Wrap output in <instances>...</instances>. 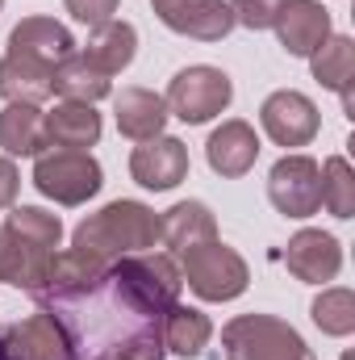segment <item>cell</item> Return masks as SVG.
I'll use <instances>...</instances> for the list:
<instances>
[{"instance_id": "1", "label": "cell", "mask_w": 355, "mask_h": 360, "mask_svg": "<svg viewBox=\"0 0 355 360\" xmlns=\"http://www.w3.org/2000/svg\"><path fill=\"white\" fill-rule=\"evenodd\" d=\"M155 243H159V214L142 201H109L100 214H88L72 235V252H84L100 264L151 252Z\"/></svg>"}, {"instance_id": "2", "label": "cell", "mask_w": 355, "mask_h": 360, "mask_svg": "<svg viewBox=\"0 0 355 360\" xmlns=\"http://www.w3.org/2000/svg\"><path fill=\"white\" fill-rule=\"evenodd\" d=\"M222 348H226V360H314L305 340L272 314L230 319L222 327Z\"/></svg>"}, {"instance_id": "3", "label": "cell", "mask_w": 355, "mask_h": 360, "mask_svg": "<svg viewBox=\"0 0 355 360\" xmlns=\"http://www.w3.org/2000/svg\"><path fill=\"white\" fill-rule=\"evenodd\" d=\"M184 269H180V281H188V289L205 302H230L247 289L251 272H247V260L226 248L222 239H209V243H196L188 248L184 256Z\"/></svg>"}, {"instance_id": "4", "label": "cell", "mask_w": 355, "mask_h": 360, "mask_svg": "<svg viewBox=\"0 0 355 360\" xmlns=\"http://www.w3.org/2000/svg\"><path fill=\"white\" fill-rule=\"evenodd\" d=\"M34 160H38L34 164V188L42 197H51V201H59V205H84L105 184L100 180V164L88 151H59V147H51V151H42Z\"/></svg>"}, {"instance_id": "5", "label": "cell", "mask_w": 355, "mask_h": 360, "mask_svg": "<svg viewBox=\"0 0 355 360\" xmlns=\"http://www.w3.org/2000/svg\"><path fill=\"white\" fill-rule=\"evenodd\" d=\"M230 96H234V84H230L226 72L196 63V68L176 72V80H172V89H168L163 101H168V113H176L180 122L201 126V122L217 117L230 105Z\"/></svg>"}, {"instance_id": "6", "label": "cell", "mask_w": 355, "mask_h": 360, "mask_svg": "<svg viewBox=\"0 0 355 360\" xmlns=\"http://www.w3.org/2000/svg\"><path fill=\"white\" fill-rule=\"evenodd\" d=\"M267 197L284 218H309L322 210V168L309 155H284L276 160L267 176Z\"/></svg>"}, {"instance_id": "7", "label": "cell", "mask_w": 355, "mask_h": 360, "mask_svg": "<svg viewBox=\"0 0 355 360\" xmlns=\"http://www.w3.org/2000/svg\"><path fill=\"white\" fill-rule=\"evenodd\" d=\"M0 344L13 360H80L72 340H67V331L59 327V319L51 310H38V314L21 319L13 327H4Z\"/></svg>"}, {"instance_id": "8", "label": "cell", "mask_w": 355, "mask_h": 360, "mask_svg": "<svg viewBox=\"0 0 355 360\" xmlns=\"http://www.w3.org/2000/svg\"><path fill=\"white\" fill-rule=\"evenodd\" d=\"M260 122H264L267 139L276 147H305V143H314V134L322 126L318 105L305 92H293V89L272 92L264 101V109H260Z\"/></svg>"}, {"instance_id": "9", "label": "cell", "mask_w": 355, "mask_h": 360, "mask_svg": "<svg viewBox=\"0 0 355 360\" xmlns=\"http://www.w3.org/2000/svg\"><path fill=\"white\" fill-rule=\"evenodd\" d=\"M159 21L196 42H222L234 30V13L226 0H151Z\"/></svg>"}, {"instance_id": "10", "label": "cell", "mask_w": 355, "mask_h": 360, "mask_svg": "<svg viewBox=\"0 0 355 360\" xmlns=\"http://www.w3.org/2000/svg\"><path fill=\"white\" fill-rule=\"evenodd\" d=\"M72 51H76V38L55 17H25L8 34V59L34 63V68H46V72H55V63H63Z\"/></svg>"}, {"instance_id": "11", "label": "cell", "mask_w": 355, "mask_h": 360, "mask_svg": "<svg viewBox=\"0 0 355 360\" xmlns=\"http://www.w3.org/2000/svg\"><path fill=\"white\" fill-rule=\"evenodd\" d=\"M130 176L142 188H155V193L176 188L180 180L188 176V147L172 134H155V139L138 143L134 155H130Z\"/></svg>"}, {"instance_id": "12", "label": "cell", "mask_w": 355, "mask_h": 360, "mask_svg": "<svg viewBox=\"0 0 355 360\" xmlns=\"http://www.w3.org/2000/svg\"><path fill=\"white\" fill-rule=\"evenodd\" d=\"M284 269L305 285H326L343 269V248L326 231H297L284 248Z\"/></svg>"}, {"instance_id": "13", "label": "cell", "mask_w": 355, "mask_h": 360, "mask_svg": "<svg viewBox=\"0 0 355 360\" xmlns=\"http://www.w3.org/2000/svg\"><path fill=\"white\" fill-rule=\"evenodd\" d=\"M276 38L288 55L309 59L326 38H330V13L318 0H284L276 13Z\"/></svg>"}, {"instance_id": "14", "label": "cell", "mask_w": 355, "mask_h": 360, "mask_svg": "<svg viewBox=\"0 0 355 360\" xmlns=\"http://www.w3.org/2000/svg\"><path fill=\"white\" fill-rule=\"evenodd\" d=\"M205 160H209V168H213L217 176H230V180L247 176V172L255 168V160H260V134H255L247 122L230 117V122H222V126L209 134Z\"/></svg>"}, {"instance_id": "15", "label": "cell", "mask_w": 355, "mask_h": 360, "mask_svg": "<svg viewBox=\"0 0 355 360\" xmlns=\"http://www.w3.org/2000/svg\"><path fill=\"white\" fill-rule=\"evenodd\" d=\"M59 252H38L29 243H21L8 226H0V281L25 293H38L46 285V276L55 269Z\"/></svg>"}, {"instance_id": "16", "label": "cell", "mask_w": 355, "mask_h": 360, "mask_svg": "<svg viewBox=\"0 0 355 360\" xmlns=\"http://www.w3.org/2000/svg\"><path fill=\"white\" fill-rule=\"evenodd\" d=\"M42 130H46V147L59 151H88L100 139V113L80 101H63L51 113H42Z\"/></svg>"}, {"instance_id": "17", "label": "cell", "mask_w": 355, "mask_h": 360, "mask_svg": "<svg viewBox=\"0 0 355 360\" xmlns=\"http://www.w3.org/2000/svg\"><path fill=\"white\" fill-rule=\"evenodd\" d=\"M113 113H117V130L134 143H147L155 134H163L168 122V101L151 89H121L113 96Z\"/></svg>"}, {"instance_id": "18", "label": "cell", "mask_w": 355, "mask_h": 360, "mask_svg": "<svg viewBox=\"0 0 355 360\" xmlns=\"http://www.w3.org/2000/svg\"><path fill=\"white\" fill-rule=\"evenodd\" d=\"M159 239L168 243L172 256H184L188 248L217 239V222H213V214H209L205 201H180V205H172L159 218Z\"/></svg>"}, {"instance_id": "19", "label": "cell", "mask_w": 355, "mask_h": 360, "mask_svg": "<svg viewBox=\"0 0 355 360\" xmlns=\"http://www.w3.org/2000/svg\"><path fill=\"white\" fill-rule=\"evenodd\" d=\"M309 68H314V80L322 89L339 92L343 96V109L347 117H355V101H351V84H355V42L351 38H326L314 55H309Z\"/></svg>"}, {"instance_id": "20", "label": "cell", "mask_w": 355, "mask_h": 360, "mask_svg": "<svg viewBox=\"0 0 355 360\" xmlns=\"http://www.w3.org/2000/svg\"><path fill=\"white\" fill-rule=\"evenodd\" d=\"M51 92H59L63 101L92 105V101L109 96V92H113V84H109V76L92 63L84 51H72L63 63H55V72H51Z\"/></svg>"}, {"instance_id": "21", "label": "cell", "mask_w": 355, "mask_h": 360, "mask_svg": "<svg viewBox=\"0 0 355 360\" xmlns=\"http://www.w3.org/2000/svg\"><path fill=\"white\" fill-rule=\"evenodd\" d=\"M134 51H138V30L130 21H105V25H96L88 46H84V55H88L105 76L126 72L134 63Z\"/></svg>"}, {"instance_id": "22", "label": "cell", "mask_w": 355, "mask_h": 360, "mask_svg": "<svg viewBox=\"0 0 355 360\" xmlns=\"http://www.w3.org/2000/svg\"><path fill=\"white\" fill-rule=\"evenodd\" d=\"M209 340H213V323H209L201 310L176 302V306L163 314L159 344H163L168 352H176V356H201V352L209 348Z\"/></svg>"}, {"instance_id": "23", "label": "cell", "mask_w": 355, "mask_h": 360, "mask_svg": "<svg viewBox=\"0 0 355 360\" xmlns=\"http://www.w3.org/2000/svg\"><path fill=\"white\" fill-rule=\"evenodd\" d=\"M0 147L8 155H42L46 151L42 109L38 105H8L0 113Z\"/></svg>"}, {"instance_id": "24", "label": "cell", "mask_w": 355, "mask_h": 360, "mask_svg": "<svg viewBox=\"0 0 355 360\" xmlns=\"http://www.w3.org/2000/svg\"><path fill=\"white\" fill-rule=\"evenodd\" d=\"M0 96L8 105H42L51 96V72L4 55L0 59Z\"/></svg>"}, {"instance_id": "25", "label": "cell", "mask_w": 355, "mask_h": 360, "mask_svg": "<svg viewBox=\"0 0 355 360\" xmlns=\"http://www.w3.org/2000/svg\"><path fill=\"white\" fill-rule=\"evenodd\" d=\"M4 226H8L21 243H29V248H38V252H55L59 239H63V222H59V214L38 210V205H17V210L8 214Z\"/></svg>"}, {"instance_id": "26", "label": "cell", "mask_w": 355, "mask_h": 360, "mask_svg": "<svg viewBox=\"0 0 355 360\" xmlns=\"http://www.w3.org/2000/svg\"><path fill=\"white\" fill-rule=\"evenodd\" d=\"M322 205L335 218H351L355 214V172L343 155H330L322 164Z\"/></svg>"}, {"instance_id": "27", "label": "cell", "mask_w": 355, "mask_h": 360, "mask_svg": "<svg viewBox=\"0 0 355 360\" xmlns=\"http://www.w3.org/2000/svg\"><path fill=\"white\" fill-rule=\"evenodd\" d=\"M314 323L326 331V335H351L355 331V293L351 289H322V297L314 302Z\"/></svg>"}, {"instance_id": "28", "label": "cell", "mask_w": 355, "mask_h": 360, "mask_svg": "<svg viewBox=\"0 0 355 360\" xmlns=\"http://www.w3.org/2000/svg\"><path fill=\"white\" fill-rule=\"evenodd\" d=\"M230 13H234V25H247V30H272L276 25V13L284 0H226Z\"/></svg>"}, {"instance_id": "29", "label": "cell", "mask_w": 355, "mask_h": 360, "mask_svg": "<svg viewBox=\"0 0 355 360\" xmlns=\"http://www.w3.org/2000/svg\"><path fill=\"white\" fill-rule=\"evenodd\" d=\"M67 4V13L76 17V21H84V25H105V21H113V13H117V0H63Z\"/></svg>"}, {"instance_id": "30", "label": "cell", "mask_w": 355, "mask_h": 360, "mask_svg": "<svg viewBox=\"0 0 355 360\" xmlns=\"http://www.w3.org/2000/svg\"><path fill=\"white\" fill-rule=\"evenodd\" d=\"M96 360H163V344L159 340H142V344H126V348H113Z\"/></svg>"}, {"instance_id": "31", "label": "cell", "mask_w": 355, "mask_h": 360, "mask_svg": "<svg viewBox=\"0 0 355 360\" xmlns=\"http://www.w3.org/2000/svg\"><path fill=\"white\" fill-rule=\"evenodd\" d=\"M17 188H21V176H17L13 160H0V210H8L17 201Z\"/></svg>"}, {"instance_id": "32", "label": "cell", "mask_w": 355, "mask_h": 360, "mask_svg": "<svg viewBox=\"0 0 355 360\" xmlns=\"http://www.w3.org/2000/svg\"><path fill=\"white\" fill-rule=\"evenodd\" d=\"M0 360H13V356H8V352H4V344H0Z\"/></svg>"}, {"instance_id": "33", "label": "cell", "mask_w": 355, "mask_h": 360, "mask_svg": "<svg viewBox=\"0 0 355 360\" xmlns=\"http://www.w3.org/2000/svg\"><path fill=\"white\" fill-rule=\"evenodd\" d=\"M0 8H4V0H0Z\"/></svg>"}]
</instances>
